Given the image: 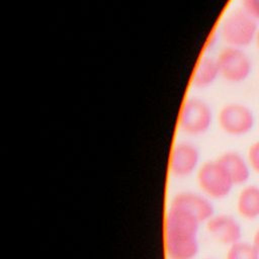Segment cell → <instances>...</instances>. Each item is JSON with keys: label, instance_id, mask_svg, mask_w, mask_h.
<instances>
[{"label": "cell", "instance_id": "cell-8", "mask_svg": "<svg viewBox=\"0 0 259 259\" xmlns=\"http://www.w3.org/2000/svg\"><path fill=\"white\" fill-rule=\"evenodd\" d=\"M169 206L190 213L200 224L206 223L214 214L213 205L206 195L188 190L176 193L172 197Z\"/></svg>", "mask_w": 259, "mask_h": 259}, {"label": "cell", "instance_id": "cell-2", "mask_svg": "<svg viewBox=\"0 0 259 259\" xmlns=\"http://www.w3.org/2000/svg\"><path fill=\"white\" fill-rule=\"evenodd\" d=\"M256 21L242 8L232 10L221 23V37L227 46L243 49L251 45L256 38L259 28Z\"/></svg>", "mask_w": 259, "mask_h": 259}, {"label": "cell", "instance_id": "cell-3", "mask_svg": "<svg viewBox=\"0 0 259 259\" xmlns=\"http://www.w3.org/2000/svg\"><path fill=\"white\" fill-rule=\"evenodd\" d=\"M212 122V110L201 98L189 97L184 100L178 116L179 128L186 135L199 136L208 131Z\"/></svg>", "mask_w": 259, "mask_h": 259}, {"label": "cell", "instance_id": "cell-11", "mask_svg": "<svg viewBox=\"0 0 259 259\" xmlns=\"http://www.w3.org/2000/svg\"><path fill=\"white\" fill-rule=\"evenodd\" d=\"M218 162L227 170L234 185L245 183L249 176L250 171L244 158L236 152H226L218 157Z\"/></svg>", "mask_w": 259, "mask_h": 259}, {"label": "cell", "instance_id": "cell-13", "mask_svg": "<svg viewBox=\"0 0 259 259\" xmlns=\"http://www.w3.org/2000/svg\"><path fill=\"white\" fill-rule=\"evenodd\" d=\"M226 259H259V252L253 243L238 241L229 247Z\"/></svg>", "mask_w": 259, "mask_h": 259}, {"label": "cell", "instance_id": "cell-7", "mask_svg": "<svg viewBox=\"0 0 259 259\" xmlns=\"http://www.w3.org/2000/svg\"><path fill=\"white\" fill-rule=\"evenodd\" d=\"M199 151L189 141L177 142L170 154L169 171L177 178H185L199 168Z\"/></svg>", "mask_w": 259, "mask_h": 259}, {"label": "cell", "instance_id": "cell-10", "mask_svg": "<svg viewBox=\"0 0 259 259\" xmlns=\"http://www.w3.org/2000/svg\"><path fill=\"white\" fill-rule=\"evenodd\" d=\"M220 75V69L215 58L212 57H202L191 77V83L195 88L203 89L212 85Z\"/></svg>", "mask_w": 259, "mask_h": 259}, {"label": "cell", "instance_id": "cell-12", "mask_svg": "<svg viewBox=\"0 0 259 259\" xmlns=\"http://www.w3.org/2000/svg\"><path fill=\"white\" fill-rule=\"evenodd\" d=\"M237 209L240 215L247 220L259 217V187L246 186L238 196Z\"/></svg>", "mask_w": 259, "mask_h": 259}, {"label": "cell", "instance_id": "cell-14", "mask_svg": "<svg viewBox=\"0 0 259 259\" xmlns=\"http://www.w3.org/2000/svg\"><path fill=\"white\" fill-rule=\"evenodd\" d=\"M242 9L255 20H259V0H241Z\"/></svg>", "mask_w": 259, "mask_h": 259}, {"label": "cell", "instance_id": "cell-6", "mask_svg": "<svg viewBox=\"0 0 259 259\" xmlns=\"http://www.w3.org/2000/svg\"><path fill=\"white\" fill-rule=\"evenodd\" d=\"M218 122L223 132L231 136H242L249 133L255 123L252 110L241 103H228L218 114Z\"/></svg>", "mask_w": 259, "mask_h": 259}, {"label": "cell", "instance_id": "cell-18", "mask_svg": "<svg viewBox=\"0 0 259 259\" xmlns=\"http://www.w3.org/2000/svg\"><path fill=\"white\" fill-rule=\"evenodd\" d=\"M206 259H212V258H206Z\"/></svg>", "mask_w": 259, "mask_h": 259}, {"label": "cell", "instance_id": "cell-4", "mask_svg": "<svg viewBox=\"0 0 259 259\" xmlns=\"http://www.w3.org/2000/svg\"><path fill=\"white\" fill-rule=\"evenodd\" d=\"M196 182L201 192L208 198L226 197L233 188V181L218 160L206 161L196 171Z\"/></svg>", "mask_w": 259, "mask_h": 259}, {"label": "cell", "instance_id": "cell-16", "mask_svg": "<svg viewBox=\"0 0 259 259\" xmlns=\"http://www.w3.org/2000/svg\"><path fill=\"white\" fill-rule=\"evenodd\" d=\"M253 245L255 246V248L258 250L259 252V229L256 231L254 238H253Z\"/></svg>", "mask_w": 259, "mask_h": 259}, {"label": "cell", "instance_id": "cell-17", "mask_svg": "<svg viewBox=\"0 0 259 259\" xmlns=\"http://www.w3.org/2000/svg\"><path fill=\"white\" fill-rule=\"evenodd\" d=\"M255 41H256V44H257V47L259 48V28H258V31H257V34H256Z\"/></svg>", "mask_w": 259, "mask_h": 259}, {"label": "cell", "instance_id": "cell-5", "mask_svg": "<svg viewBox=\"0 0 259 259\" xmlns=\"http://www.w3.org/2000/svg\"><path fill=\"white\" fill-rule=\"evenodd\" d=\"M215 59L221 77L228 82L241 83L251 73V60L243 49L227 46L219 53Z\"/></svg>", "mask_w": 259, "mask_h": 259}, {"label": "cell", "instance_id": "cell-15", "mask_svg": "<svg viewBox=\"0 0 259 259\" xmlns=\"http://www.w3.org/2000/svg\"><path fill=\"white\" fill-rule=\"evenodd\" d=\"M248 159L252 168L259 173V141L254 143L248 152Z\"/></svg>", "mask_w": 259, "mask_h": 259}, {"label": "cell", "instance_id": "cell-9", "mask_svg": "<svg viewBox=\"0 0 259 259\" xmlns=\"http://www.w3.org/2000/svg\"><path fill=\"white\" fill-rule=\"evenodd\" d=\"M205 224L207 233L218 242L231 246L240 241L241 226L232 215L213 214Z\"/></svg>", "mask_w": 259, "mask_h": 259}, {"label": "cell", "instance_id": "cell-1", "mask_svg": "<svg viewBox=\"0 0 259 259\" xmlns=\"http://www.w3.org/2000/svg\"><path fill=\"white\" fill-rule=\"evenodd\" d=\"M200 223L190 213L169 206L165 218V250L169 259H194L199 250Z\"/></svg>", "mask_w": 259, "mask_h": 259}]
</instances>
